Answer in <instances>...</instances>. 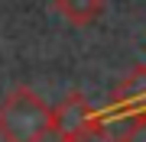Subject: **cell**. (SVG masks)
Returning <instances> with one entry per match:
<instances>
[{"label": "cell", "instance_id": "6da1fadb", "mask_svg": "<svg viewBox=\"0 0 146 142\" xmlns=\"http://www.w3.org/2000/svg\"><path fill=\"white\" fill-rule=\"evenodd\" d=\"M52 136V107L29 87H13L0 100V142H46Z\"/></svg>", "mask_w": 146, "mask_h": 142}, {"label": "cell", "instance_id": "7a4b0ae2", "mask_svg": "<svg viewBox=\"0 0 146 142\" xmlns=\"http://www.w3.org/2000/svg\"><path fill=\"white\" fill-rule=\"evenodd\" d=\"M104 113H98L81 94H68L52 107V139L55 142H78L88 139L104 126Z\"/></svg>", "mask_w": 146, "mask_h": 142}, {"label": "cell", "instance_id": "3957f363", "mask_svg": "<svg viewBox=\"0 0 146 142\" xmlns=\"http://www.w3.org/2000/svg\"><path fill=\"white\" fill-rule=\"evenodd\" d=\"M136 113H146V65L133 68L120 81V87H117L104 116L110 120V116H136Z\"/></svg>", "mask_w": 146, "mask_h": 142}, {"label": "cell", "instance_id": "277c9868", "mask_svg": "<svg viewBox=\"0 0 146 142\" xmlns=\"http://www.w3.org/2000/svg\"><path fill=\"white\" fill-rule=\"evenodd\" d=\"M55 10L72 26H91L104 10V0H55Z\"/></svg>", "mask_w": 146, "mask_h": 142}, {"label": "cell", "instance_id": "5b68a950", "mask_svg": "<svg viewBox=\"0 0 146 142\" xmlns=\"http://www.w3.org/2000/svg\"><path fill=\"white\" fill-rule=\"evenodd\" d=\"M117 142H146V113L127 116V126L120 136H114Z\"/></svg>", "mask_w": 146, "mask_h": 142}, {"label": "cell", "instance_id": "8992f818", "mask_svg": "<svg viewBox=\"0 0 146 142\" xmlns=\"http://www.w3.org/2000/svg\"><path fill=\"white\" fill-rule=\"evenodd\" d=\"M78 142H117V139H107V132L101 129V132H94V136H88V139H78Z\"/></svg>", "mask_w": 146, "mask_h": 142}]
</instances>
